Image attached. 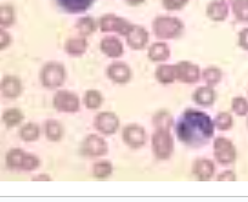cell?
Masks as SVG:
<instances>
[{
  "mask_svg": "<svg viewBox=\"0 0 248 202\" xmlns=\"http://www.w3.org/2000/svg\"><path fill=\"white\" fill-rule=\"evenodd\" d=\"M214 121L199 110H186L176 123V135L179 140L190 147H202L209 142L214 135Z\"/></svg>",
  "mask_w": 248,
  "mask_h": 202,
  "instance_id": "obj_1",
  "label": "cell"
},
{
  "mask_svg": "<svg viewBox=\"0 0 248 202\" xmlns=\"http://www.w3.org/2000/svg\"><path fill=\"white\" fill-rule=\"evenodd\" d=\"M155 35L159 39H175L183 34L184 25L180 20L170 16H161L154 21L152 25Z\"/></svg>",
  "mask_w": 248,
  "mask_h": 202,
  "instance_id": "obj_2",
  "label": "cell"
},
{
  "mask_svg": "<svg viewBox=\"0 0 248 202\" xmlns=\"http://www.w3.org/2000/svg\"><path fill=\"white\" fill-rule=\"evenodd\" d=\"M6 166L10 170L32 172L40 166V161L37 156L25 153L21 149L10 150L6 155Z\"/></svg>",
  "mask_w": 248,
  "mask_h": 202,
  "instance_id": "obj_3",
  "label": "cell"
},
{
  "mask_svg": "<svg viewBox=\"0 0 248 202\" xmlns=\"http://www.w3.org/2000/svg\"><path fill=\"white\" fill-rule=\"evenodd\" d=\"M152 151L158 160H168L174 153V139L170 130L156 129L151 140Z\"/></svg>",
  "mask_w": 248,
  "mask_h": 202,
  "instance_id": "obj_4",
  "label": "cell"
},
{
  "mask_svg": "<svg viewBox=\"0 0 248 202\" xmlns=\"http://www.w3.org/2000/svg\"><path fill=\"white\" fill-rule=\"evenodd\" d=\"M66 79L65 66L60 62H47L40 72L42 84L47 89H56L60 88Z\"/></svg>",
  "mask_w": 248,
  "mask_h": 202,
  "instance_id": "obj_5",
  "label": "cell"
},
{
  "mask_svg": "<svg viewBox=\"0 0 248 202\" xmlns=\"http://www.w3.org/2000/svg\"><path fill=\"white\" fill-rule=\"evenodd\" d=\"M52 105L61 113H75L79 111L80 101L75 93L70 90H59L52 97Z\"/></svg>",
  "mask_w": 248,
  "mask_h": 202,
  "instance_id": "obj_6",
  "label": "cell"
},
{
  "mask_svg": "<svg viewBox=\"0 0 248 202\" xmlns=\"http://www.w3.org/2000/svg\"><path fill=\"white\" fill-rule=\"evenodd\" d=\"M80 153L88 157H102L108 153V145L100 135L90 134L83 140L80 145Z\"/></svg>",
  "mask_w": 248,
  "mask_h": 202,
  "instance_id": "obj_7",
  "label": "cell"
},
{
  "mask_svg": "<svg viewBox=\"0 0 248 202\" xmlns=\"http://www.w3.org/2000/svg\"><path fill=\"white\" fill-rule=\"evenodd\" d=\"M214 157L221 165H230L236 158V149L226 138H217L213 144Z\"/></svg>",
  "mask_w": 248,
  "mask_h": 202,
  "instance_id": "obj_8",
  "label": "cell"
},
{
  "mask_svg": "<svg viewBox=\"0 0 248 202\" xmlns=\"http://www.w3.org/2000/svg\"><path fill=\"white\" fill-rule=\"evenodd\" d=\"M176 79L185 84H195L202 77L200 67L190 61H180L175 65Z\"/></svg>",
  "mask_w": 248,
  "mask_h": 202,
  "instance_id": "obj_9",
  "label": "cell"
},
{
  "mask_svg": "<svg viewBox=\"0 0 248 202\" xmlns=\"http://www.w3.org/2000/svg\"><path fill=\"white\" fill-rule=\"evenodd\" d=\"M123 141L132 149H140L146 144L147 135L144 128L139 124H129L122 133Z\"/></svg>",
  "mask_w": 248,
  "mask_h": 202,
  "instance_id": "obj_10",
  "label": "cell"
},
{
  "mask_svg": "<svg viewBox=\"0 0 248 202\" xmlns=\"http://www.w3.org/2000/svg\"><path fill=\"white\" fill-rule=\"evenodd\" d=\"M100 30L102 32H117L121 35H127L130 28L133 27L129 21L118 17L116 15H106L100 20Z\"/></svg>",
  "mask_w": 248,
  "mask_h": 202,
  "instance_id": "obj_11",
  "label": "cell"
},
{
  "mask_svg": "<svg viewBox=\"0 0 248 202\" xmlns=\"http://www.w3.org/2000/svg\"><path fill=\"white\" fill-rule=\"evenodd\" d=\"M119 124L121 122L118 116L113 112H100L94 121V127L104 135L114 134L118 130Z\"/></svg>",
  "mask_w": 248,
  "mask_h": 202,
  "instance_id": "obj_12",
  "label": "cell"
},
{
  "mask_svg": "<svg viewBox=\"0 0 248 202\" xmlns=\"http://www.w3.org/2000/svg\"><path fill=\"white\" fill-rule=\"evenodd\" d=\"M107 77L117 84H125L132 78V70L127 63L116 61L107 67Z\"/></svg>",
  "mask_w": 248,
  "mask_h": 202,
  "instance_id": "obj_13",
  "label": "cell"
},
{
  "mask_svg": "<svg viewBox=\"0 0 248 202\" xmlns=\"http://www.w3.org/2000/svg\"><path fill=\"white\" fill-rule=\"evenodd\" d=\"M125 38H127V44L134 50L144 49L149 43V33L140 26H133Z\"/></svg>",
  "mask_w": 248,
  "mask_h": 202,
  "instance_id": "obj_14",
  "label": "cell"
},
{
  "mask_svg": "<svg viewBox=\"0 0 248 202\" xmlns=\"http://www.w3.org/2000/svg\"><path fill=\"white\" fill-rule=\"evenodd\" d=\"M214 172H216V166L211 160H207V158L196 160L192 165V173L197 179L202 180V182H207L211 179L214 175Z\"/></svg>",
  "mask_w": 248,
  "mask_h": 202,
  "instance_id": "obj_15",
  "label": "cell"
},
{
  "mask_svg": "<svg viewBox=\"0 0 248 202\" xmlns=\"http://www.w3.org/2000/svg\"><path fill=\"white\" fill-rule=\"evenodd\" d=\"M100 49L106 56L111 59H118L123 55L124 47L121 40L116 37H106L100 43Z\"/></svg>",
  "mask_w": 248,
  "mask_h": 202,
  "instance_id": "obj_16",
  "label": "cell"
},
{
  "mask_svg": "<svg viewBox=\"0 0 248 202\" xmlns=\"http://www.w3.org/2000/svg\"><path fill=\"white\" fill-rule=\"evenodd\" d=\"M0 92L8 99H15L22 92V84L18 78L14 76H6L0 82Z\"/></svg>",
  "mask_w": 248,
  "mask_h": 202,
  "instance_id": "obj_17",
  "label": "cell"
},
{
  "mask_svg": "<svg viewBox=\"0 0 248 202\" xmlns=\"http://www.w3.org/2000/svg\"><path fill=\"white\" fill-rule=\"evenodd\" d=\"M192 99H194V101L197 105L211 106L213 105L214 101H216L217 95L213 87L204 85V87H200L195 90L194 95H192Z\"/></svg>",
  "mask_w": 248,
  "mask_h": 202,
  "instance_id": "obj_18",
  "label": "cell"
},
{
  "mask_svg": "<svg viewBox=\"0 0 248 202\" xmlns=\"http://www.w3.org/2000/svg\"><path fill=\"white\" fill-rule=\"evenodd\" d=\"M147 56L154 62H164L170 56V49L168 45L163 42L154 43L150 45L149 51H147Z\"/></svg>",
  "mask_w": 248,
  "mask_h": 202,
  "instance_id": "obj_19",
  "label": "cell"
},
{
  "mask_svg": "<svg viewBox=\"0 0 248 202\" xmlns=\"http://www.w3.org/2000/svg\"><path fill=\"white\" fill-rule=\"evenodd\" d=\"M95 0H56V3L67 13L78 14L87 11Z\"/></svg>",
  "mask_w": 248,
  "mask_h": 202,
  "instance_id": "obj_20",
  "label": "cell"
},
{
  "mask_svg": "<svg viewBox=\"0 0 248 202\" xmlns=\"http://www.w3.org/2000/svg\"><path fill=\"white\" fill-rule=\"evenodd\" d=\"M87 50L88 42L85 37L71 38L65 44V51L70 56H73V58H79V56L84 55L87 53Z\"/></svg>",
  "mask_w": 248,
  "mask_h": 202,
  "instance_id": "obj_21",
  "label": "cell"
},
{
  "mask_svg": "<svg viewBox=\"0 0 248 202\" xmlns=\"http://www.w3.org/2000/svg\"><path fill=\"white\" fill-rule=\"evenodd\" d=\"M207 16L211 18L212 21H219L225 20L228 16V5L223 0H214L207 6Z\"/></svg>",
  "mask_w": 248,
  "mask_h": 202,
  "instance_id": "obj_22",
  "label": "cell"
},
{
  "mask_svg": "<svg viewBox=\"0 0 248 202\" xmlns=\"http://www.w3.org/2000/svg\"><path fill=\"white\" fill-rule=\"evenodd\" d=\"M156 79L161 84H171L176 80L175 65H161L156 70Z\"/></svg>",
  "mask_w": 248,
  "mask_h": 202,
  "instance_id": "obj_23",
  "label": "cell"
},
{
  "mask_svg": "<svg viewBox=\"0 0 248 202\" xmlns=\"http://www.w3.org/2000/svg\"><path fill=\"white\" fill-rule=\"evenodd\" d=\"M152 124L155 125L156 129L170 130V128L173 127L174 124L173 116L166 110L158 111V112L154 116V118H152Z\"/></svg>",
  "mask_w": 248,
  "mask_h": 202,
  "instance_id": "obj_24",
  "label": "cell"
},
{
  "mask_svg": "<svg viewBox=\"0 0 248 202\" xmlns=\"http://www.w3.org/2000/svg\"><path fill=\"white\" fill-rule=\"evenodd\" d=\"M45 135L50 141H60L63 137V127L55 120H49L45 123Z\"/></svg>",
  "mask_w": 248,
  "mask_h": 202,
  "instance_id": "obj_25",
  "label": "cell"
},
{
  "mask_svg": "<svg viewBox=\"0 0 248 202\" xmlns=\"http://www.w3.org/2000/svg\"><path fill=\"white\" fill-rule=\"evenodd\" d=\"M102 101H104V96H102V94L99 90L90 89L85 93L84 105L89 110H97V109H100V106L102 105Z\"/></svg>",
  "mask_w": 248,
  "mask_h": 202,
  "instance_id": "obj_26",
  "label": "cell"
},
{
  "mask_svg": "<svg viewBox=\"0 0 248 202\" xmlns=\"http://www.w3.org/2000/svg\"><path fill=\"white\" fill-rule=\"evenodd\" d=\"M40 135V129L35 123H27L20 130V137L23 141L33 142L38 140Z\"/></svg>",
  "mask_w": 248,
  "mask_h": 202,
  "instance_id": "obj_27",
  "label": "cell"
},
{
  "mask_svg": "<svg viewBox=\"0 0 248 202\" xmlns=\"http://www.w3.org/2000/svg\"><path fill=\"white\" fill-rule=\"evenodd\" d=\"M113 172V166L108 161H100L93 166V175L96 179H106Z\"/></svg>",
  "mask_w": 248,
  "mask_h": 202,
  "instance_id": "obj_28",
  "label": "cell"
},
{
  "mask_svg": "<svg viewBox=\"0 0 248 202\" xmlns=\"http://www.w3.org/2000/svg\"><path fill=\"white\" fill-rule=\"evenodd\" d=\"M23 120V115L18 109H9L3 113V122L6 127H16Z\"/></svg>",
  "mask_w": 248,
  "mask_h": 202,
  "instance_id": "obj_29",
  "label": "cell"
},
{
  "mask_svg": "<svg viewBox=\"0 0 248 202\" xmlns=\"http://www.w3.org/2000/svg\"><path fill=\"white\" fill-rule=\"evenodd\" d=\"M221 71L217 67H208L202 72V78L209 87H216L221 80Z\"/></svg>",
  "mask_w": 248,
  "mask_h": 202,
  "instance_id": "obj_30",
  "label": "cell"
},
{
  "mask_svg": "<svg viewBox=\"0 0 248 202\" xmlns=\"http://www.w3.org/2000/svg\"><path fill=\"white\" fill-rule=\"evenodd\" d=\"M96 30V23L92 17H82L77 23V31L82 37H88Z\"/></svg>",
  "mask_w": 248,
  "mask_h": 202,
  "instance_id": "obj_31",
  "label": "cell"
},
{
  "mask_svg": "<svg viewBox=\"0 0 248 202\" xmlns=\"http://www.w3.org/2000/svg\"><path fill=\"white\" fill-rule=\"evenodd\" d=\"M15 20V13L10 5H1L0 6V26L3 27H9L13 25Z\"/></svg>",
  "mask_w": 248,
  "mask_h": 202,
  "instance_id": "obj_32",
  "label": "cell"
},
{
  "mask_svg": "<svg viewBox=\"0 0 248 202\" xmlns=\"http://www.w3.org/2000/svg\"><path fill=\"white\" fill-rule=\"evenodd\" d=\"M213 121L216 128H218V129L220 130H228L232 127V117H231L230 113L228 112L218 113Z\"/></svg>",
  "mask_w": 248,
  "mask_h": 202,
  "instance_id": "obj_33",
  "label": "cell"
},
{
  "mask_svg": "<svg viewBox=\"0 0 248 202\" xmlns=\"http://www.w3.org/2000/svg\"><path fill=\"white\" fill-rule=\"evenodd\" d=\"M233 13L238 20L248 21V0H235Z\"/></svg>",
  "mask_w": 248,
  "mask_h": 202,
  "instance_id": "obj_34",
  "label": "cell"
},
{
  "mask_svg": "<svg viewBox=\"0 0 248 202\" xmlns=\"http://www.w3.org/2000/svg\"><path fill=\"white\" fill-rule=\"evenodd\" d=\"M232 110L236 115L245 116L248 113V103L243 97H235L232 100Z\"/></svg>",
  "mask_w": 248,
  "mask_h": 202,
  "instance_id": "obj_35",
  "label": "cell"
},
{
  "mask_svg": "<svg viewBox=\"0 0 248 202\" xmlns=\"http://www.w3.org/2000/svg\"><path fill=\"white\" fill-rule=\"evenodd\" d=\"M189 0H163L164 9L169 11H176L183 9Z\"/></svg>",
  "mask_w": 248,
  "mask_h": 202,
  "instance_id": "obj_36",
  "label": "cell"
},
{
  "mask_svg": "<svg viewBox=\"0 0 248 202\" xmlns=\"http://www.w3.org/2000/svg\"><path fill=\"white\" fill-rule=\"evenodd\" d=\"M11 43V37L8 32L4 30H0V50H4L8 47Z\"/></svg>",
  "mask_w": 248,
  "mask_h": 202,
  "instance_id": "obj_37",
  "label": "cell"
},
{
  "mask_svg": "<svg viewBox=\"0 0 248 202\" xmlns=\"http://www.w3.org/2000/svg\"><path fill=\"white\" fill-rule=\"evenodd\" d=\"M238 44L243 47V49L248 50V30H243L240 33V39H238Z\"/></svg>",
  "mask_w": 248,
  "mask_h": 202,
  "instance_id": "obj_38",
  "label": "cell"
},
{
  "mask_svg": "<svg viewBox=\"0 0 248 202\" xmlns=\"http://www.w3.org/2000/svg\"><path fill=\"white\" fill-rule=\"evenodd\" d=\"M236 177L231 171H225L218 177L219 182H228V180H235Z\"/></svg>",
  "mask_w": 248,
  "mask_h": 202,
  "instance_id": "obj_39",
  "label": "cell"
},
{
  "mask_svg": "<svg viewBox=\"0 0 248 202\" xmlns=\"http://www.w3.org/2000/svg\"><path fill=\"white\" fill-rule=\"evenodd\" d=\"M33 180H34V182H45V180H51V178L47 174H39L35 175V177L33 178Z\"/></svg>",
  "mask_w": 248,
  "mask_h": 202,
  "instance_id": "obj_40",
  "label": "cell"
},
{
  "mask_svg": "<svg viewBox=\"0 0 248 202\" xmlns=\"http://www.w3.org/2000/svg\"><path fill=\"white\" fill-rule=\"evenodd\" d=\"M145 0H127V3H129L130 5H139V4L144 3Z\"/></svg>",
  "mask_w": 248,
  "mask_h": 202,
  "instance_id": "obj_41",
  "label": "cell"
}]
</instances>
